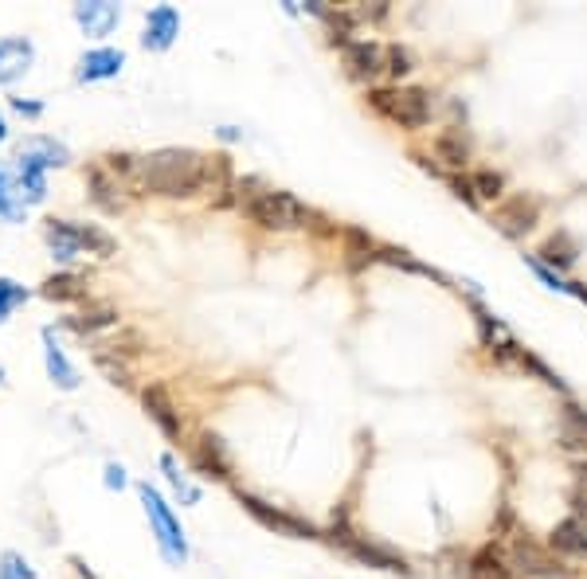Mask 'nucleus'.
Instances as JSON below:
<instances>
[{
    "mask_svg": "<svg viewBox=\"0 0 587 579\" xmlns=\"http://www.w3.org/2000/svg\"><path fill=\"white\" fill-rule=\"evenodd\" d=\"M239 501H243V509H247L263 529H271V533H278V536H290V540H317V536H321L306 517H298V513H290V509H278V505L255 497V493H239Z\"/></svg>",
    "mask_w": 587,
    "mask_h": 579,
    "instance_id": "7",
    "label": "nucleus"
},
{
    "mask_svg": "<svg viewBox=\"0 0 587 579\" xmlns=\"http://www.w3.org/2000/svg\"><path fill=\"white\" fill-rule=\"evenodd\" d=\"M0 579H36V568L16 548H4L0 552Z\"/></svg>",
    "mask_w": 587,
    "mask_h": 579,
    "instance_id": "33",
    "label": "nucleus"
},
{
    "mask_svg": "<svg viewBox=\"0 0 587 579\" xmlns=\"http://www.w3.org/2000/svg\"><path fill=\"white\" fill-rule=\"evenodd\" d=\"M447 184H451V192L458 196V200H462V204H470V208L478 204V196H474V180H470V173H451V177H447Z\"/></svg>",
    "mask_w": 587,
    "mask_h": 579,
    "instance_id": "36",
    "label": "nucleus"
},
{
    "mask_svg": "<svg viewBox=\"0 0 587 579\" xmlns=\"http://www.w3.org/2000/svg\"><path fill=\"white\" fill-rule=\"evenodd\" d=\"M177 36H181V12L173 4H157V8L145 12L141 44L149 47V51H169V47L177 44Z\"/></svg>",
    "mask_w": 587,
    "mask_h": 579,
    "instance_id": "12",
    "label": "nucleus"
},
{
    "mask_svg": "<svg viewBox=\"0 0 587 579\" xmlns=\"http://www.w3.org/2000/svg\"><path fill=\"white\" fill-rule=\"evenodd\" d=\"M12 110L24 114V118H40L44 114V102H28V98H12Z\"/></svg>",
    "mask_w": 587,
    "mask_h": 579,
    "instance_id": "38",
    "label": "nucleus"
},
{
    "mask_svg": "<svg viewBox=\"0 0 587 579\" xmlns=\"http://www.w3.org/2000/svg\"><path fill=\"white\" fill-rule=\"evenodd\" d=\"M548 548L568 556V560H587V513H572L564 517L552 533H548Z\"/></svg>",
    "mask_w": 587,
    "mask_h": 579,
    "instance_id": "19",
    "label": "nucleus"
},
{
    "mask_svg": "<svg viewBox=\"0 0 587 579\" xmlns=\"http://www.w3.org/2000/svg\"><path fill=\"white\" fill-rule=\"evenodd\" d=\"M16 161H28V165H36V169L47 173V169H63L71 161V149L63 141H55V137L32 134L16 145Z\"/></svg>",
    "mask_w": 587,
    "mask_h": 579,
    "instance_id": "15",
    "label": "nucleus"
},
{
    "mask_svg": "<svg viewBox=\"0 0 587 579\" xmlns=\"http://www.w3.org/2000/svg\"><path fill=\"white\" fill-rule=\"evenodd\" d=\"M40 294L51 302H79V298H87V278L83 274H55V278H47Z\"/></svg>",
    "mask_w": 587,
    "mask_h": 579,
    "instance_id": "28",
    "label": "nucleus"
},
{
    "mask_svg": "<svg viewBox=\"0 0 587 579\" xmlns=\"http://www.w3.org/2000/svg\"><path fill=\"white\" fill-rule=\"evenodd\" d=\"M509 560H513V568H517V576H533V579L568 576V564L556 560L552 548H541L525 529H517V533L509 536Z\"/></svg>",
    "mask_w": 587,
    "mask_h": 579,
    "instance_id": "6",
    "label": "nucleus"
},
{
    "mask_svg": "<svg viewBox=\"0 0 587 579\" xmlns=\"http://www.w3.org/2000/svg\"><path fill=\"white\" fill-rule=\"evenodd\" d=\"M36 63V44L28 36H4L0 40V87H12L16 79H24Z\"/></svg>",
    "mask_w": 587,
    "mask_h": 579,
    "instance_id": "14",
    "label": "nucleus"
},
{
    "mask_svg": "<svg viewBox=\"0 0 587 579\" xmlns=\"http://www.w3.org/2000/svg\"><path fill=\"white\" fill-rule=\"evenodd\" d=\"M353 560H361L368 568H380V572H400V576H411V568H407V560L396 552V548H388V544H380V540H372V536H349L345 544H341Z\"/></svg>",
    "mask_w": 587,
    "mask_h": 579,
    "instance_id": "10",
    "label": "nucleus"
},
{
    "mask_svg": "<svg viewBox=\"0 0 587 579\" xmlns=\"http://www.w3.org/2000/svg\"><path fill=\"white\" fill-rule=\"evenodd\" d=\"M537 259H541L544 267H552L556 274H560V270H568L572 263H576V259H580V243H576L568 231H556V235L544 243L541 251H537Z\"/></svg>",
    "mask_w": 587,
    "mask_h": 579,
    "instance_id": "25",
    "label": "nucleus"
},
{
    "mask_svg": "<svg viewBox=\"0 0 587 579\" xmlns=\"http://www.w3.org/2000/svg\"><path fill=\"white\" fill-rule=\"evenodd\" d=\"M384 51H388V75H392V79H404V75L415 71V55H411V47L384 44Z\"/></svg>",
    "mask_w": 587,
    "mask_h": 579,
    "instance_id": "35",
    "label": "nucleus"
},
{
    "mask_svg": "<svg viewBox=\"0 0 587 579\" xmlns=\"http://www.w3.org/2000/svg\"><path fill=\"white\" fill-rule=\"evenodd\" d=\"M0 177H4V165H0Z\"/></svg>",
    "mask_w": 587,
    "mask_h": 579,
    "instance_id": "43",
    "label": "nucleus"
},
{
    "mask_svg": "<svg viewBox=\"0 0 587 579\" xmlns=\"http://www.w3.org/2000/svg\"><path fill=\"white\" fill-rule=\"evenodd\" d=\"M341 239H345V267L349 270H361L380 259L376 239L368 231H361V227H341Z\"/></svg>",
    "mask_w": 587,
    "mask_h": 579,
    "instance_id": "24",
    "label": "nucleus"
},
{
    "mask_svg": "<svg viewBox=\"0 0 587 579\" xmlns=\"http://www.w3.org/2000/svg\"><path fill=\"white\" fill-rule=\"evenodd\" d=\"M341 55H345V71L361 83H376L380 75H388V51L376 40H349Z\"/></svg>",
    "mask_w": 587,
    "mask_h": 579,
    "instance_id": "9",
    "label": "nucleus"
},
{
    "mask_svg": "<svg viewBox=\"0 0 587 579\" xmlns=\"http://www.w3.org/2000/svg\"><path fill=\"white\" fill-rule=\"evenodd\" d=\"M122 67H126V51L122 47H91V51H83L75 79L79 83H102V79H114Z\"/></svg>",
    "mask_w": 587,
    "mask_h": 579,
    "instance_id": "18",
    "label": "nucleus"
},
{
    "mask_svg": "<svg viewBox=\"0 0 587 579\" xmlns=\"http://www.w3.org/2000/svg\"><path fill=\"white\" fill-rule=\"evenodd\" d=\"M102 482H106V490H126V466L122 462H106V470H102Z\"/></svg>",
    "mask_w": 587,
    "mask_h": 579,
    "instance_id": "37",
    "label": "nucleus"
},
{
    "mask_svg": "<svg viewBox=\"0 0 587 579\" xmlns=\"http://www.w3.org/2000/svg\"><path fill=\"white\" fill-rule=\"evenodd\" d=\"M220 137H227V141H235V137H239V130H235V126H224V130H220Z\"/></svg>",
    "mask_w": 587,
    "mask_h": 579,
    "instance_id": "40",
    "label": "nucleus"
},
{
    "mask_svg": "<svg viewBox=\"0 0 587 579\" xmlns=\"http://www.w3.org/2000/svg\"><path fill=\"white\" fill-rule=\"evenodd\" d=\"M71 564H75V568H79V576H83V579H98V576H94V572H91V568H87V564H83V560H79V556H71Z\"/></svg>",
    "mask_w": 587,
    "mask_h": 579,
    "instance_id": "39",
    "label": "nucleus"
},
{
    "mask_svg": "<svg viewBox=\"0 0 587 579\" xmlns=\"http://www.w3.org/2000/svg\"><path fill=\"white\" fill-rule=\"evenodd\" d=\"M509 357L517 360V364H521L525 372H533V376H537L541 384L556 388V392H568V388H564V380H560V376H556V372H552V368H548V364H544V360L537 357L533 349H525V345H517V341H513V353H509Z\"/></svg>",
    "mask_w": 587,
    "mask_h": 579,
    "instance_id": "31",
    "label": "nucleus"
},
{
    "mask_svg": "<svg viewBox=\"0 0 587 579\" xmlns=\"http://www.w3.org/2000/svg\"><path fill=\"white\" fill-rule=\"evenodd\" d=\"M470 180H474V196H478V204H482V200H490V204L505 200V177H501L497 169H474Z\"/></svg>",
    "mask_w": 587,
    "mask_h": 579,
    "instance_id": "32",
    "label": "nucleus"
},
{
    "mask_svg": "<svg viewBox=\"0 0 587 579\" xmlns=\"http://www.w3.org/2000/svg\"><path fill=\"white\" fill-rule=\"evenodd\" d=\"M0 141H8V122H4V114H0Z\"/></svg>",
    "mask_w": 587,
    "mask_h": 579,
    "instance_id": "41",
    "label": "nucleus"
},
{
    "mask_svg": "<svg viewBox=\"0 0 587 579\" xmlns=\"http://www.w3.org/2000/svg\"><path fill=\"white\" fill-rule=\"evenodd\" d=\"M20 302H28V286H20L16 278H0V325L8 321V313Z\"/></svg>",
    "mask_w": 587,
    "mask_h": 579,
    "instance_id": "34",
    "label": "nucleus"
},
{
    "mask_svg": "<svg viewBox=\"0 0 587 579\" xmlns=\"http://www.w3.org/2000/svg\"><path fill=\"white\" fill-rule=\"evenodd\" d=\"M556 439L564 450H580L587 454V407H580L576 400H568L556 411Z\"/></svg>",
    "mask_w": 587,
    "mask_h": 579,
    "instance_id": "21",
    "label": "nucleus"
},
{
    "mask_svg": "<svg viewBox=\"0 0 587 579\" xmlns=\"http://www.w3.org/2000/svg\"><path fill=\"white\" fill-rule=\"evenodd\" d=\"M235 192H239V208L243 216L267 231H298L314 220V212L294 196V192H282V188H267L259 180H235Z\"/></svg>",
    "mask_w": 587,
    "mask_h": 579,
    "instance_id": "2",
    "label": "nucleus"
},
{
    "mask_svg": "<svg viewBox=\"0 0 587 579\" xmlns=\"http://www.w3.org/2000/svg\"><path fill=\"white\" fill-rule=\"evenodd\" d=\"M40 337H44V364H47V376H51V384H55L59 392H75V388H79V372H75V364L67 360L63 345L55 341V329L47 325Z\"/></svg>",
    "mask_w": 587,
    "mask_h": 579,
    "instance_id": "20",
    "label": "nucleus"
},
{
    "mask_svg": "<svg viewBox=\"0 0 587 579\" xmlns=\"http://www.w3.org/2000/svg\"><path fill=\"white\" fill-rule=\"evenodd\" d=\"M12 177H16V188H20L24 204H40V200L47 196L44 169H36V165H28V161H16V165H12Z\"/></svg>",
    "mask_w": 587,
    "mask_h": 579,
    "instance_id": "27",
    "label": "nucleus"
},
{
    "mask_svg": "<svg viewBox=\"0 0 587 579\" xmlns=\"http://www.w3.org/2000/svg\"><path fill=\"white\" fill-rule=\"evenodd\" d=\"M24 212H28V204L16 188V177H12V169H4V177H0V220L24 223Z\"/></svg>",
    "mask_w": 587,
    "mask_h": 579,
    "instance_id": "29",
    "label": "nucleus"
},
{
    "mask_svg": "<svg viewBox=\"0 0 587 579\" xmlns=\"http://www.w3.org/2000/svg\"><path fill=\"white\" fill-rule=\"evenodd\" d=\"M541 223V200L533 192H505L494 204V227L509 239H525Z\"/></svg>",
    "mask_w": 587,
    "mask_h": 579,
    "instance_id": "8",
    "label": "nucleus"
},
{
    "mask_svg": "<svg viewBox=\"0 0 587 579\" xmlns=\"http://www.w3.org/2000/svg\"><path fill=\"white\" fill-rule=\"evenodd\" d=\"M0 384H4V368H0Z\"/></svg>",
    "mask_w": 587,
    "mask_h": 579,
    "instance_id": "42",
    "label": "nucleus"
},
{
    "mask_svg": "<svg viewBox=\"0 0 587 579\" xmlns=\"http://www.w3.org/2000/svg\"><path fill=\"white\" fill-rule=\"evenodd\" d=\"M466 579H517L509 548H501L497 540H486L482 548H474L466 560Z\"/></svg>",
    "mask_w": 587,
    "mask_h": 579,
    "instance_id": "11",
    "label": "nucleus"
},
{
    "mask_svg": "<svg viewBox=\"0 0 587 579\" xmlns=\"http://www.w3.org/2000/svg\"><path fill=\"white\" fill-rule=\"evenodd\" d=\"M161 470H165V478H169L173 493L181 497V505H196V501H200V486H196V482L184 474L181 462H177L173 454H161Z\"/></svg>",
    "mask_w": 587,
    "mask_h": 579,
    "instance_id": "30",
    "label": "nucleus"
},
{
    "mask_svg": "<svg viewBox=\"0 0 587 579\" xmlns=\"http://www.w3.org/2000/svg\"><path fill=\"white\" fill-rule=\"evenodd\" d=\"M431 153H435L439 165H447V169L458 173L474 157V137H470V130H462V126H447V130H439V134L431 137Z\"/></svg>",
    "mask_w": 587,
    "mask_h": 579,
    "instance_id": "13",
    "label": "nucleus"
},
{
    "mask_svg": "<svg viewBox=\"0 0 587 579\" xmlns=\"http://www.w3.org/2000/svg\"><path fill=\"white\" fill-rule=\"evenodd\" d=\"M368 106L400 130H423L431 122V90L423 87H372Z\"/></svg>",
    "mask_w": 587,
    "mask_h": 579,
    "instance_id": "4",
    "label": "nucleus"
},
{
    "mask_svg": "<svg viewBox=\"0 0 587 579\" xmlns=\"http://www.w3.org/2000/svg\"><path fill=\"white\" fill-rule=\"evenodd\" d=\"M204 169H208V157L196 149H177V145L157 149V153L137 157L134 188L169 196V200H184V196L204 192Z\"/></svg>",
    "mask_w": 587,
    "mask_h": 579,
    "instance_id": "1",
    "label": "nucleus"
},
{
    "mask_svg": "<svg viewBox=\"0 0 587 579\" xmlns=\"http://www.w3.org/2000/svg\"><path fill=\"white\" fill-rule=\"evenodd\" d=\"M87 188H91V200L98 208H106V212H122L126 208V200H122L126 184L118 177H110L102 165H94L91 173H87Z\"/></svg>",
    "mask_w": 587,
    "mask_h": 579,
    "instance_id": "23",
    "label": "nucleus"
},
{
    "mask_svg": "<svg viewBox=\"0 0 587 579\" xmlns=\"http://www.w3.org/2000/svg\"><path fill=\"white\" fill-rule=\"evenodd\" d=\"M44 243L59 263H71V259H79L83 251H87V255H98V259H110V255L118 251V243H114V235H110L106 227H98V223H79V220H47Z\"/></svg>",
    "mask_w": 587,
    "mask_h": 579,
    "instance_id": "3",
    "label": "nucleus"
},
{
    "mask_svg": "<svg viewBox=\"0 0 587 579\" xmlns=\"http://www.w3.org/2000/svg\"><path fill=\"white\" fill-rule=\"evenodd\" d=\"M137 497H141V509H145V517H149V529L157 536V548H161L165 564L184 568V564H188V540H184V529H181V521H177V513L165 505V497L153 490L149 482L137 486Z\"/></svg>",
    "mask_w": 587,
    "mask_h": 579,
    "instance_id": "5",
    "label": "nucleus"
},
{
    "mask_svg": "<svg viewBox=\"0 0 587 579\" xmlns=\"http://www.w3.org/2000/svg\"><path fill=\"white\" fill-rule=\"evenodd\" d=\"M141 403H145V415L161 427V435L181 439V411H177V403H173L165 384H149V388L141 392Z\"/></svg>",
    "mask_w": 587,
    "mask_h": 579,
    "instance_id": "17",
    "label": "nucleus"
},
{
    "mask_svg": "<svg viewBox=\"0 0 587 579\" xmlns=\"http://www.w3.org/2000/svg\"><path fill=\"white\" fill-rule=\"evenodd\" d=\"M192 462H196V470L208 474V478H231V454H227V446L220 435H200Z\"/></svg>",
    "mask_w": 587,
    "mask_h": 579,
    "instance_id": "22",
    "label": "nucleus"
},
{
    "mask_svg": "<svg viewBox=\"0 0 587 579\" xmlns=\"http://www.w3.org/2000/svg\"><path fill=\"white\" fill-rule=\"evenodd\" d=\"M118 325V313L110 310V306H94L87 313H71V317H63V329H71V333H83V337H94L98 329H114Z\"/></svg>",
    "mask_w": 587,
    "mask_h": 579,
    "instance_id": "26",
    "label": "nucleus"
},
{
    "mask_svg": "<svg viewBox=\"0 0 587 579\" xmlns=\"http://www.w3.org/2000/svg\"><path fill=\"white\" fill-rule=\"evenodd\" d=\"M75 20L91 40H106L118 28L122 8L114 0H83V4H75Z\"/></svg>",
    "mask_w": 587,
    "mask_h": 579,
    "instance_id": "16",
    "label": "nucleus"
}]
</instances>
